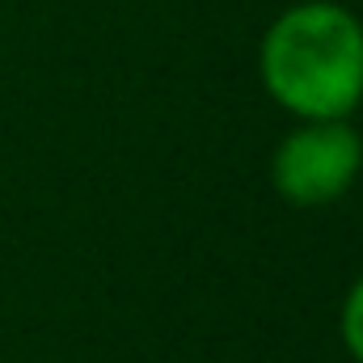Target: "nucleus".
<instances>
[{
    "mask_svg": "<svg viewBox=\"0 0 363 363\" xmlns=\"http://www.w3.org/2000/svg\"><path fill=\"white\" fill-rule=\"evenodd\" d=\"M363 169V140L347 118H304L279 140L271 186L291 207H325L342 199Z\"/></svg>",
    "mask_w": 363,
    "mask_h": 363,
    "instance_id": "f03ea898",
    "label": "nucleus"
},
{
    "mask_svg": "<svg viewBox=\"0 0 363 363\" xmlns=\"http://www.w3.org/2000/svg\"><path fill=\"white\" fill-rule=\"evenodd\" d=\"M338 334H342V347L351 351V359L363 363V274L351 283V291H347V300H342Z\"/></svg>",
    "mask_w": 363,
    "mask_h": 363,
    "instance_id": "7ed1b4c3",
    "label": "nucleus"
},
{
    "mask_svg": "<svg viewBox=\"0 0 363 363\" xmlns=\"http://www.w3.org/2000/svg\"><path fill=\"white\" fill-rule=\"evenodd\" d=\"M258 72L300 123L351 118L363 101V21L338 0H300L267 26Z\"/></svg>",
    "mask_w": 363,
    "mask_h": 363,
    "instance_id": "f257e3e1",
    "label": "nucleus"
}]
</instances>
